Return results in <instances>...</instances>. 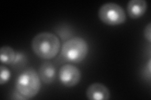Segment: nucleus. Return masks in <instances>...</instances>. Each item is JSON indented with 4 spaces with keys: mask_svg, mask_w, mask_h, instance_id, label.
<instances>
[{
    "mask_svg": "<svg viewBox=\"0 0 151 100\" xmlns=\"http://www.w3.org/2000/svg\"><path fill=\"white\" fill-rule=\"evenodd\" d=\"M147 9V2L145 0H130L127 3V11L132 19L142 16Z\"/></svg>",
    "mask_w": 151,
    "mask_h": 100,
    "instance_id": "obj_7",
    "label": "nucleus"
},
{
    "mask_svg": "<svg viewBox=\"0 0 151 100\" xmlns=\"http://www.w3.org/2000/svg\"><path fill=\"white\" fill-rule=\"evenodd\" d=\"M86 95L90 100H108L110 98L109 89L105 85L100 83L89 85L86 89Z\"/></svg>",
    "mask_w": 151,
    "mask_h": 100,
    "instance_id": "obj_6",
    "label": "nucleus"
},
{
    "mask_svg": "<svg viewBox=\"0 0 151 100\" xmlns=\"http://www.w3.org/2000/svg\"><path fill=\"white\" fill-rule=\"evenodd\" d=\"M59 78L63 85L68 87H73L79 82L81 78V73L76 66L66 64L60 67Z\"/></svg>",
    "mask_w": 151,
    "mask_h": 100,
    "instance_id": "obj_5",
    "label": "nucleus"
},
{
    "mask_svg": "<svg viewBox=\"0 0 151 100\" xmlns=\"http://www.w3.org/2000/svg\"><path fill=\"white\" fill-rule=\"evenodd\" d=\"M16 53L12 47L3 46L0 49V60L2 63L12 64L16 59Z\"/></svg>",
    "mask_w": 151,
    "mask_h": 100,
    "instance_id": "obj_9",
    "label": "nucleus"
},
{
    "mask_svg": "<svg viewBox=\"0 0 151 100\" xmlns=\"http://www.w3.org/2000/svg\"><path fill=\"white\" fill-rule=\"evenodd\" d=\"M88 51V42L81 37L76 36L64 43L61 55L65 61L80 63L87 56Z\"/></svg>",
    "mask_w": 151,
    "mask_h": 100,
    "instance_id": "obj_3",
    "label": "nucleus"
},
{
    "mask_svg": "<svg viewBox=\"0 0 151 100\" xmlns=\"http://www.w3.org/2000/svg\"><path fill=\"white\" fill-rule=\"evenodd\" d=\"M38 73L40 79L46 84L54 82L56 78V69L54 65L49 61H45L40 65Z\"/></svg>",
    "mask_w": 151,
    "mask_h": 100,
    "instance_id": "obj_8",
    "label": "nucleus"
},
{
    "mask_svg": "<svg viewBox=\"0 0 151 100\" xmlns=\"http://www.w3.org/2000/svg\"><path fill=\"white\" fill-rule=\"evenodd\" d=\"M32 48L38 57L50 60L58 54L60 48V41L52 33L41 32L33 38Z\"/></svg>",
    "mask_w": 151,
    "mask_h": 100,
    "instance_id": "obj_1",
    "label": "nucleus"
},
{
    "mask_svg": "<svg viewBox=\"0 0 151 100\" xmlns=\"http://www.w3.org/2000/svg\"><path fill=\"white\" fill-rule=\"evenodd\" d=\"M144 36L146 40H147L149 43L151 42V23H149L145 26L144 30Z\"/></svg>",
    "mask_w": 151,
    "mask_h": 100,
    "instance_id": "obj_11",
    "label": "nucleus"
},
{
    "mask_svg": "<svg viewBox=\"0 0 151 100\" xmlns=\"http://www.w3.org/2000/svg\"><path fill=\"white\" fill-rule=\"evenodd\" d=\"M0 71H1V74H0V84H3L8 82L11 77V71L6 67V66L3 65L0 66Z\"/></svg>",
    "mask_w": 151,
    "mask_h": 100,
    "instance_id": "obj_10",
    "label": "nucleus"
},
{
    "mask_svg": "<svg viewBox=\"0 0 151 100\" xmlns=\"http://www.w3.org/2000/svg\"><path fill=\"white\" fill-rule=\"evenodd\" d=\"M100 20L108 25H119L127 20L125 11L120 5L115 3H104L98 10Z\"/></svg>",
    "mask_w": 151,
    "mask_h": 100,
    "instance_id": "obj_4",
    "label": "nucleus"
},
{
    "mask_svg": "<svg viewBox=\"0 0 151 100\" xmlns=\"http://www.w3.org/2000/svg\"><path fill=\"white\" fill-rule=\"evenodd\" d=\"M15 88L25 99L35 96L41 88L39 73L32 68H28L23 71L17 78Z\"/></svg>",
    "mask_w": 151,
    "mask_h": 100,
    "instance_id": "obj_2",
    "label": "nucleus"
}]
</instances>
